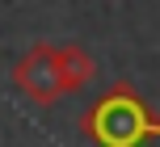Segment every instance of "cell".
Here are the masks:
<instances>
[{"label": "cell", "instance_id": "cell-1", "mask_svg": "<svg viewBox=\"0 0 160 147\" xmlns=\"http://www.w3.org/2000/svg\"><path fill=\"white\" fill-rule=\"evenodd\" d=\"M80 130L97 147H143L148 139H160V118L148 114L131 84H118L80 118Z\"/></svg>", "mask_w": 160, "mask_h": 147}, {"label": "cell", "instance_id": "cell-2", "mask_svg": "<svg viewBox=\"0 0 160 147\" xmlns=\"http://www.w3.org/2000/svg\"><path fill=\"white\" fill-rule=\"evenodd\" d=\"M13 80H17V88L30 101H38V105H55L59 97H68L63 67H59V46L38 42L34 50H25V55L17 59V67H13Z\"/></svg>", "mask_w": 160, "mask_h": 147}, {"label": "cell", "instance_id": "cell-3", "mask_svg": "<svg viewBox=\"0 0 160 147\" xmlns=\"http://www.w3.org/2000/svg\"><path fill=\"white\" fill-rule=\"evenodd\" d=\"M59 67H63L68 92H76L80 84H88V76H93V59H88L80 46H59Z\"/></svg>", "mask_w": 160, "mask_h": 147}]
</instances>
